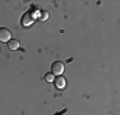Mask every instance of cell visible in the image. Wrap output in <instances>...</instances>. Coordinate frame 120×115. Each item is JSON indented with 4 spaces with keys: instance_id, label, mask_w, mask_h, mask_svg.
I'll return each instance as SVG.
<instances>
[{
    "instance_id": "6da1fadb",
    "label": "cell",
    "mask_w": 120,
    "mask_h": 115,
    "mask_svg": "<svg viewBox=\"0 0 120 115\" xmlns=\"http://www.w3.org/2000/svg\"><path fill=\"white\" fill-rule=\"evenodd\" d=\"M12 40V32L5 27H0V42H9Z\"/></svg>"
},
{
    "instance_id": "3957f363",
    "label": "cell",
    "mask_w": 120,
    "mask_h": 115,
    "mask_svg": "<svg viewBox=\"0 0 120 115\" xmlns=\"http://www.w3.org/2000/svg\"><path fill=\"white\" fill-rule=\"evenodd\" d=\"M63 72H64V64H63L61 61H55L52 64V67H51V73L54 74V76H61Z\"/></svg>"
},
{
    "instance_id": "52a82bcc",
    "label": "cell",
    "mask_w": 120,
    "mask_h": 115,
    "mask_svg": "<svg viewBox=\"0 0 120 115\" xmlns=\"http://www.w3.org/2000/svg\"><path fill=\"white\" fill-rule=\"evenodd\" d=\"M47 17H49V13H47V12H42V17H41L42 21H46Z\"/></svg>"
},
{
    "instance_id": "7a4b0ae2",
    "label": "cell",
    "mask_w": 120,
    "mask_h": 115,
    "mask_svg": "<svg viewBox=\"0 0 120 115\" xmlns=\"http://www.w3.org/2000/svg\"><path fill=\"white\" fill-rule=\"evenodd\" d=\"M33 22H35V15L31 12H27V13L23 14V17H22V24L24 27H30Z\"/></svg>"
},
{
    "instance_id": "277c9868",
    "label": "cell",
    "mask_w": 120,
    "mask_h": 115,
    "mask_svg": "<svg viewBox=\"0 0 120 115\" xmlns=\"http://www.w3.org/2000/svg\"><path fill=\"white\" fill-rule=\"evenodd\" d=\"M54 83H55V87L59 88V90H63V88L65 87V84H67V80L63 76H58L55 79H54Z\"/></svg>"
},
{
    "instance_id": "8992f818",
    "label": "cell",
    "mask_w": 120,
    "mask_h": 115,
    "mask_svg": "<svg viewBox=\"0 0 120 115\" xmlns=\"http://www.w3.org/2000/svg\"><path fill=\"white\" fill-rule=\"evenodd\" d=\"M54 77H55V76H54L51 72H50V73H46V76H45V80H46V82H54V79H55Z\"/></svg>"
},
{
    "instance_id": "5b68a950",
    "label": "cell",
    "mask_w": 120,
    "mask_h": 115,
    "mask_svg": "<svg viewBox=\"0 0 120 115\" xmlns=\"http://www.w3.org/2000/svg\"><path fill=\"white\" fill-rule=\"evenodd\" d=\"M19 46H21V42H19L18 40H15V38H12L9 42H8V47H9L10 50H18Z\"/></svg>"
}]
</instances>
